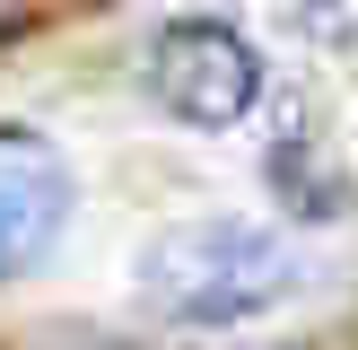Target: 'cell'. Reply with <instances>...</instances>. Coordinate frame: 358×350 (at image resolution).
<instances>
[{"mask_svg":"<svg viewBox=\"0 0 358 350\" xmlns=\"http://www.w3.org/2000/svg\"><path fill=\"white\" fill-rule=\"evenodd\" d=\"M70 219V167L44 132H17L0 122V280H17L27 262L52 254Z\"/></svg>","mask_w":358,"mask_h":350,"instance_id":"3957f363","label":"cell"},{"mask_svg":"<svg viewBox=\"0 0 358 350\" xmlns=\"http://www.w3.org/2000/svg\"><path fill=\"white\" fill-rule=\"evenodd\" d=\"M297 27H315V35H358V0H297Z\"/></svg>","mask_w":358,"mask_h":350,"instance_id":"277c9868","label":"cell"},{"mask_svg":"<svg viewBox=\"0 0 358 350\" xmlns=\"http://www.w3.org/2000/svg\"><path fill=\"white\" fill-rule=\"evenodd\" d=\"M297 289V254L280 227H254V219H192V227H166L140 262V298H149L157 324H192V332H219V324H245V315L280 307Z\"/></svg>","mask_w":358,"mask_h":350,"instance_id":"6da1fadb","label":"cell"},{"mask_svg":"<svg viewBox=\"0 0 358 350\" xmlns=\"http://www.w3.org/2000/svg\"><path fill=\"white\" fill-rule=\"evenodd\" d=\"M149 88H157L166 114L201 122V132H227V122L254 114L262 62H254V44H245L236 27H219V18H175V27L149 44Z\"/></svg>","mask_w":358,"mask_h":350,"instance_id":"7a4b0ae2","label":"cell"},{"mask_svg":"<svg viewBox=\"0 0 358 350\" xmlns=\"http://www.w3.org/2000/svg\"><path fill=\"white\" fill-rule=\"evenodd\" d=\"M9 27H27V0H0V35Z\"/></svg>","mask_w":358,"mask_h":350,"instance_id":"5b68a950","label":"cell"}]
</instances>
